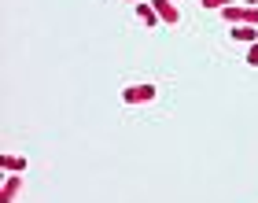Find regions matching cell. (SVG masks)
I'll return each instance as SVG.
<instances>
[{
	"label": "cell",
	"mask_w": 258,
	"mask_h": 203,
	"mask_svg": "<svg viewBox=\"0 0 258 203\" xmlns=\"http://www.w3.org/2000/svg\"><path fill=\"white\" fill-rule=\"evenodd\" d=\"M229 26H258V4H229L221 8Z\"/></svg>",
	"instance_id": "obj_1"
},
{
	"label": "cell",
	"mask_w": 258,
	"mask_h": 203,
	"mask_svg": "<svg viewBox=\"0 0 258 203\" xmlns=\"http://www.w3.org/2000/svg\"><path fill=\"white\" fill-rule=\"evenodd\" d=\"M22 188H26V177H19V174H4V185H0V203H15Z\"/></svg>",
	"instance_id": "obj_2"
},
{
	"label": "cell",
	"mask_w": 258,
	"mask_h": 203,
	"mask_svg": "<svg viewBox=\"0 0 258 203\" xmlns=\"http://www.w3.org/2000/svg\"><path fill=\"white\" fill-rule=\"evenodd\" d=\"M151 8L159 11V19L166 22V26H177L181 22V11H177V0H151Z\"/></svg>",
	"instance_id": "obj_3"
},
{
	"label": "cell",
	"mask_w": 258,
	"mask_h": 203,
	"mask_svg": "<svg viewBox=\"0 0 258 203\" xmlns=\"http://www.w3.org/2000/svg\"><path fill=\"white\" fill-rule=\"evenodd\" d=\"M122 100L125 104H148V100H155V85H129V89H122Z\"/></svg>",
	"instance_id": "obj_4"
},
{
	"label": "cell",
	"mask_w": 258,
	"mask_h": 203,
	"mask_svg": "<svg viewBox=\"0 0 258 203\" xmlns=\"http://www.w3.org/2000/svg\"><path fill=\"white\" fill-rule=\"evenodd\" d=\"M0 170H4V174H26V155L0 151Z\"/></svg>",
	"instance_id": "obj_5"
},
{
	"label": "cell",
	"mask_w": 258,
	"mask_h": 203,
	"mask_svg": "<svg viewBox=\"0 0 258 203\" xmlns=\"http://www.w3.org/2000/svg\"><path fill=\"white\" fill-rule=\"evenodd\" d=\"M137 19L144 22V26H159V22H162V19H159V11L151 8V0H144V4H137Z\"/></svg>",
	"instance_id": "obj_6"
},
{
	"label": "cell",
	"mask_w": 258,
	"mask_h": 203,
	"mask_svg": "<svg viewBox=\"0 0 258 203\" xmlns=\"http://www.w3.org/2000/svg\"><path fill=\"white\" fill-rule=\"evenodd\" d=\"M232 41H240V44H254L258 41V26H232Z\"/></svg>",
	"instance_id": "obj_7"
},
{
	"label": "cell",
	"mask_w": 258,
	"mask_h": 203,
	"mask_svg": "<svg viewBox=\"0 0 258 203\" xmlns=\"http://www.w3.org/2000/svg\"><path fill=\"white\" fill-rule=\"evenodd\" d=\"M229 4H240V0H203V8H210V11H221Z\"/></svg>",
	"instance_id": "obj_8"
},
{
	"label": "cell",
	"mask_w": 258,
	"mask_h": 203,
	"mask_svg": "<svg viewBox=\"0 0 258 203\" xmlns=\"http://www.w3.org/2000/svg\"><path fill=\"white\" fill-rule=\"evenodd\" d=\"M247 63H251V67H258V41L247 48Z\"/></svg>",
	"instance_id": "obj_9"
},
{
	"label": "cell",
	"mask_w": 258,
	"mask_h": 203,
	"mask_svg": "<svg viewBox=\"0 0 258 203\" xmlns=\"http://www.w3.org/2000/svg\"><path fill=\"white\" fill-rule=\"evenodd\" d=\"M129 4H144V0H129Z\"/></svg>",
	"instance_id": "obj_10"
},
{
	"label": "cell",
	"mask_w": 258,
	"mask_h": 203,
	"mask_svg": "<svg viewBox=\"0 0 258 203\" xmlns=\"http://www.w3.org/2000/svg\"><path fill=\"white\" fill-rule=\"evenodd\" d=\"M243 4H258V0H243Z\"/></svg>",
	"instance_id": "obj_11"
}]
</instances>
